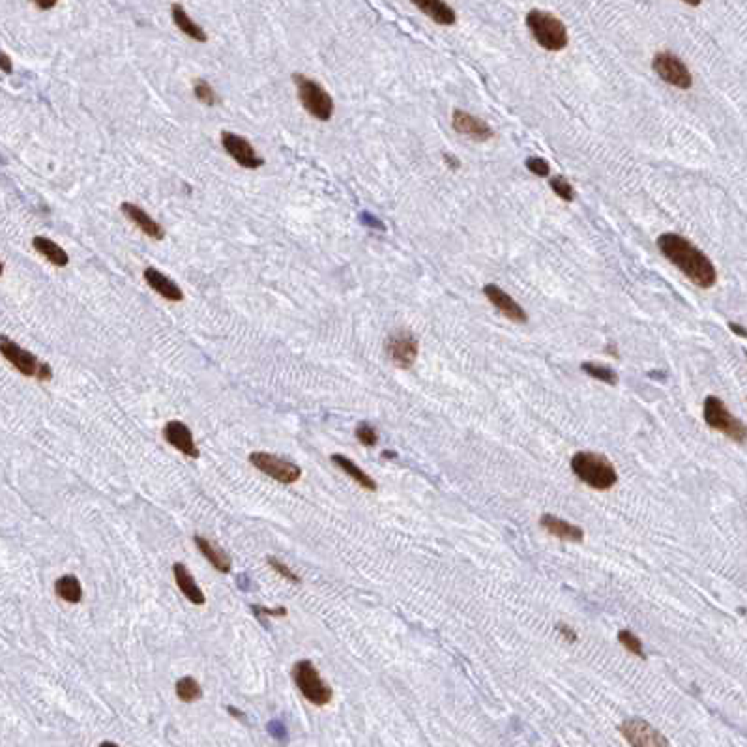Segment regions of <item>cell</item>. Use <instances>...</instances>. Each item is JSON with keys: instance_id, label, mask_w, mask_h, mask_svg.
Segmentation results:
<instances>
[{"instance_id": "6da1fadb", "label": "cell", "mask_w": 747, "mask_h": 747, "mask_svg": "<svg viewBox=\"0 0 747 747\" xmlns=\"http://www.w3.org/2000/svg\"><path fill=\"white\" fill-rule=\"evenodd\" d=\"M655 246L667 261L672 262L697 287L700 289L714 287L717 281V270H715L714 262L687 238L677 235V233H665V235L658 236Z\"/></svg>"}, {"instance_id": "7a4b0ae2", "label": "cell", "mask_w": 747, "mask_h": 747, "mask_svg": "<svg viewBox=\"0 0 747 747\" xmlns=\"http://www.w3.org/2000/svg\"><path fill=\"white\" fill-rule=\"evenodd\" d=\"M572 470L579 480L595 491H607L617 486L618 472L615 464L600 453L577 452L572 457Z\"/></svg>"}, {"instance_id": "3957f363", "label": "cell", "mask_w": 747, "mask_h": 747, "mask_svg": "<svg viewBox=\"0 0 747 747\" xmlns=\"http://www.w3.org/2000/svg\"><path fill=\"white\" fill-rule=\"evenodd\" d=\"M524 23H526L532 38L536 39V44L545 51H562L569 44L566 25L558 17L552 16L551 11L530 10Z\"/></svg>"}, {"instance_id": "277c9868", "label": "cell", "mask_w": 747, "mask_h": 747, "mask_svg": "<svg viewBox=\"0 0 747 747\" xmlns=\"http://www.w3.org/2000/svg\"><path fill=\"white\" fill-rule=\"evenodd\" d=\"M703 416L706 426L715 429V431L723 433L736 444H746L747 442V426L742 420H738L736 416H732L729 412V409L720 397L708 395L704 399Z\"/></svg>"}, {"instance_id": "5b68a950", "label": "cell", "mask_w": 747, "mask_h": 747, "mask_svg": "<svg viewBox=\"0 0 747 747\" xmlns=\"http://www.w3.org/2000/svg\"><path fill=\"white\" fill-rule=\"evenodd\" d=\"M295 82L298 88V98H300L304 109L321 122H328L333 116V98L326 92V88L321 82L313 81L309 77L295 73Z\"/></svg>"}, {"instance_id": "8992f818", "label": "cell", "mask_w": 747, "mask_h": 747, "mask_svg": "<svg viewBox=\"0 0 747 747\" xmlns=\"http://www.w3.org/2000/svg\"><path fill=\"white\" fill-rule=\"evenodd\" d=\"M292 680L300 693L315 706H326L332 700V687L324 684L316 667L309 660H302L292 667Z\"/></svg>"}, {"instance_id": "52a82bcc", "label": "cell", "mask_w": 747, "mask_h": 747, "mask_svg": "<svg viewBox=\"0 0 747 747\" xmlns=\"http://www.w3.org/2000/svg\"><path fill=\"white\" fill-rule=\"evenodd\" d=\"M0 352L21 375L34 376L38 381H51L53 378V369L49 367V364L39 362L32 352L19 347L16 341H11L6 335L0 338Z\"/></svg>"}, {"instance_id": "ba28073f", "label": "cell", "mask_w": 747, "mask_h": 747, "mask_svg": "<svg viewBox=\"0 0 747 747\" xmlns=\"http://www.w3.org/2000/svg\"><path fill=\"white\" fill-rule=\"evenodd\" d=\"M652 70L661 81L669 82L672 87L680 88V90H687L691 88L693 85V77L691 71L682 62V58L677 55H672L669 51H663V53H655L654 61H652Z\"/></svg>"}, {"instance_id": "9c48e42d", "label": "cell", "mask_w": 747, "mask_h": 747, "mask_svg": "<svg viewBox=\"0 0 747 747\" xmlns=\"http://www.w3.org/2000/svg\"><path fill=\"white\" fill-rule=\"evenodd\" d=\"M249 463L257 470H261L262 474L270 476L279 483H295L300 480L302 469L298 464L285 461L281 457H276L272 453L266 452H253L249 455Z\"/></svg>"}, {"instance_id": "30bf717a", "label": "cell", "mask_w": 747, "mask_h": 747, "mask_svg": "<svg viewBox=\"0 0 747 747\" xmlns=\"http://www.w3.org/2000/svg\"><path fill=\"white\" fill-rule=\"evenodd\" d=\"M420 352V343L409 330H397L386 339V354L399 369H410Z\"/></svg>"}, {"instance_id": "8fae6325", "label": "cell", "mask_w": 747, "mask_h": 747, "mask_svg": "<svg viewBox=\"0 0 747 747\" xmlns=\"http://www.w3.org/2000/svg\"><path fill=\"white\" fill-rule=\"evenodd\" d=\"M620 732L629 747H671L669 740L655 727L641 717L624 721L620 725Z\"/></svg>"}, {"instance_id": "7c38bea8", "label": "cell", "mask_w": 747, "mask_h": 747, "mask_svg": "<svg viewBox=\"0 0 747 747\" xmlns=\"http://www.w3.org/2000/svg\"><path fill=\"white\" fill-rule=\"evenodd\" d=\"M221 144H223L225 152L235 159L236 163L244 167V169H261L264 165V158L257 154L247 139L236 135L233 131H223L221 133Z\"/></svg>"}, {"instance_id": "4fadbf2b", "label": "cell", "mask_w": 747, "mask_h": 747, "mask_svg": "<svg viewBox=\"0 0 747 747\" xmlns=\"http://www.w3.org/2000/svg\"><path fill=\"white\" fill-rule=\"evenodd\" d=\"M483 295L489 302H491L493 307H497L502 315L506 316L507 321L517 322V324H526L529 322V315L524 311L523 307L519 306L517 302L513 300L512 296L507 295L506 290H502L498 285L489 283L483 287Z\"/></svg>"}, {"instance_id": "5bb4252c", "label": "cell", "mask_w": 747, "mask_h": 747, "mask_svg": "<svg viewBox=\"0 0 747 747\" xmlns=\"http://www.w3.org/2000/svg\"><path fill=\"white\" fill-rule=\"evenodd\" d=\"M452 125L457 133H461V135L464 137H470V139H474V141L478 142H486L489 141V139H493L491 125L487 124V122L480 121L478 116L470 115L467 111H453Z\"/></svg>"}, {"instance_id": "9a60e30c", "label": "cell", "mask_w": 747, "mask_h": 747, "mask_svg": "<svg viewBox=\"0 0 747 747\" xmlns=\"http://www.w3.org/2000/svg\"><path fill=\"white\" fill-rule=\"evenodd\" d=\"M163 436L171 446L176 447V450L184 453V455H187V457H199V447H197V444L193 442V435H191L190 427H187L186 424H182V421L178 420L167 421V426L163 427Z\"/></svg>"}, {"instance_id": "2e32d148", "label": "cell", "mask_w": 747, "mask_h": 747, "mask_svg": "<svg viewBox=\"0 0 747 747\" xmlns=\"http://www.w3.org/2000/svg\"><path fill=\"white\" fill-rule=\"evenodd\" d=\"M142 278H144V281L148 283V287L152 290H156L161 298H165V300H169V302H182L184 300V292H182V289L178 287V285L173 281V279L169 278V276H165L163 272H159L158 268H154V266H148L144 272H142Z\"/></svg>"}, {"instance_id": "e0dca14e", "label": "cell", "mask_w": 747, "mask_h": 747, "mask_svg": "<svg viewBox=\"0 0 747 747\" xmlns=\"http://www.w3.org/2000/svg\"><path fill=\"white\" fill-rule=\"evenodd\" d=\"M121 212L124 214L125 218L130 219L131 223L137 225V227H139V229H141L142 233L148 236V238H154V240H163L165 230L161 229V225H159L158 221L152 218V216H148V214L144 212L141 206H137V204H133V202H122Z\"/></svg>"}, {"instance_id": "ac0fdd59", "label": "cell", "mask_w": 747, "mask_h": 747, "mask_svg": "<svg viewBox=\"0 0 747 747\" xmlns=\"http://www.w3.org/2000/svg\"><path fill=\"white\" fill-rule=\"evenodd\" d=\"M540 526L543 530H547L549 534L558 538V540L564 541H583L584 540V530L577 524H572L564 521V519L552 515V513H543L540 517Z\"/></svg>"}, {"instance_id": "d6986e66", "label": "cell", "mask_w": 747, "mask_h": 747, "mask_svg": "<svg viewBox=\"0 0 747 747\" xmlns=\"http://www.w3.org/2000/svg\"><path fill=\"white\" fill-rule=\"evenodd\" d=\"M412 4L418 8L420 11H424L431 21H435L436 25H442V27H452L457 21L455 17V11H453L452 6H447L446 2L442 0H416Z\"/></svg>"}, {"instance_id": "ffe728a7", "label": "cell", "mask_w": 747, "mask_h": 747, "mask_svg": "<svg viewBox=\"0 0 747 747\" xmlns=\"http://www.w3.org/2000/svg\"><path fill=\"white\" fill-rule=\"evenodd\" d=\"M173 573H175V581L176 584H178L182 594L186 595L191 603L204 605V601H206L204 600V594H202L201 588L197 586L195 579H193V575L190 573V569H187L184 564H178V562H176L175 566H173Z\"/></svg>"}, {"instance_id": "44dd1931", "label": "cell", "mask_w": 747, "mask_h": 747, "mask_svg": "<svg viewBox=\"0 0 747 747\" xmlns=\"http://www.w3.org/2000/svg\"><path fill=\"white\" fill-rule=\"evenodd\" d=\"M171 17H173V21H175V25L178 27V30H182V32L190 36L191 39L201 42V44H204L208 39L204 28H202L201 25H197V23L187 16V11L184 10V6L182 4L171 6Z\"/></svg>"}, {"instance_id": "7402d4cb", "label": "cell", "mask_w": 747, "mask_h": 747, "mask_svg": "<svg viewBox=\"0 0 747 747\" xmlns=\"http://www.w3.org/2000/svg\"><path fill=\"white\" fill-rule=\"evenodd\" d=\"M195 543L199 547V551L202 552V557L206 558L210 564H212L218 572L221 573H229L230 567H233V562L227 552L221 549V547L214 545L212 541H208L206 538H201V536H195Z\"/></svg>"}, {"instance_id": "603a6c76", "label": "cell", "mask_w": 747, "mask_h": 747, "mask_svg": "<svg viewBox=\"0 0 747 747\" xmlns=\"http://www.w3.org/2000/svg\"><path fill=\"white\" fill-rule=\"evenodd\" d=\"M32 246H34V249L38 251L42 257H45V259H47L53 266H56V268L68 266L70 257H68L64 247L58 246L56 242L49 240V238H45V236H34Z\"/></svg>"}, {"instance_id": "cb8c5ba5", "label": "cell", "mask_w": 747, "mask_h": 747, "mask_svg": "<svg viewBox=\"0 0 747 747\" xmlns=\"http://www.w3.org/2000/svg\"><path fill=\"white\" fill-rule=\"evenodd\" d=\"M332 463L335 464L338 469L343 470L345 474H349L350 478H352L358 486L364 487L366 491H371V493L376 491L375 480H373L371 476H367L366 472L358 467V464L352 463L349 457H345V455H341V453H335V455H332Z\"/></svg>"}, {"instance_id": "d4e9b609", "label": "cell", "mask_w": 747, "mask_h": 747, "mask_svg": "<svg viewBox=\"0 0 747 747\" xmlns=\"http://www.w3.org/2000/svg\"><path fill=\"white\" fill-rule=\"evenodd\" d=\"M55 592L58 598H62L68 603H79L82 600V586L81 581L73 575H64L56 581Z\"/></svg>"}, {"instance_id": "484cf974", "label": "cell", "mask_w": 747, "mask_h": 747, "mask_svg": "<svg viewBox=\"0 0 747 747\" xmlns=\"http://www.w3.org/2000/svg\"><path fill=\"white\" fill-rule=\"evenodd\" d=\"M581 371H584L588 376L595 378V381H601L609 384V386H617L618 384V375L612 371L611 367L601 366V364H594V362H583L581 364Z\"/></svg>"}, {"instance_id": "4316f807", "label": "cell", "mask_w": 747, "mask_h": 747, "mask_svg": "<svg viewBox=\"0 0 747 747\" xmlns=\"http://www.w3.org/2000/svg\"><path fill=\"white\" fill-rule=\"evenodd\" d=\"M175 689H176V697L180 698V700H184V703H195V700H199V698L202 697L201 686H199V682H197L195 678H191V677L180 678V680L176 682Z\"/></svg>"}, {"instance_id": "83f0119b", "label": "cell", "mask_w": 747, "mask_h": 747, "mask_svg": "<svg viewBox=\"0 0 747 747\" xmlns=\"http://www.w3.org/2000/svg\"><path fill=\"white\" fill-rule=\"evenodd\" d=\"M618 641H620V644H622L624 648H626L629 654L637 655V658H641V660L646 658V654H644V650H643V643L638 641V637L633 631H629V629H622V631H618Z\"/></svg>"}, {"instance_id": "f1b7e54d", "label": "cell", "mask_w": 747, "mask_h": 747, "mask_svg": "<svg viewBox=\"0 0 747 747\" xmlns=\"http://www.w3.org/2000/svg\"><path fill=\"white\" fill-rule=\"evenodd\" d=\"M549 186L557 193V197H560L562 201L572 202L573 199H575V190H573L572 184H569L564 176H552L551 180H549Z\"/></svg>"}, {"instance_id": "f546056e", "label": "cell", "mask_w": 747, "mask_h": 747, "mask_svg": "<svg viewBox=\"0 0 747 747\" xmlns=\"http://www.w3.org/2000/svg\"><path fill=\"white\" fill-rule=\"evenodd\" d=\"M193 92H195L197 99L201 101V104L204 105H216V92H214V88L208 85L206 81H202V79H199V81L195 82V87H193Z\"/></svg>"}, {"instance_id": "4dcf8cb0", "label": "cell", "mask_w": 747, "mask_h": 747, "mask_svg": "<svg viewBox=\"0 0 747 747\" xmlns=\"http://www.w3.org/2000/svg\"><path fill=\"white\" fill-rule=\"evenodd\" d=\"M356 436H358V440H360L362 444L367 447L376 446V442H378L376 429L373 426H369L367 421H362L360 426L356 427Z\"/></svg>"}, {"instance_id": "1f68e13d", "label": "cell", "mask_w": 747, "mask_h": 747, "mask_svg": "<svg viewBox=\"0 0 747 747\" xmlns=\"http://www.w3.org/2000/svg\"><path fill=\"white\" fill-rule=\"evenodd\" d=\"M524 165L536 176H549V173H551V167L543 158H529L524 161Z\"/></svg>"}, {"instance_id": "d6a6232c", "label": "cell", "mask_w": 747, "mask_h": 747, "mask_svg": "<svg viewBox=\"0 0 747 747\" xmlns=\"http://www.w3.org/2000/svg\"><path fill=\"white\" fill-rule=\"evenodd\" d=\"M268 564H270V566H272L273 569L279 573V575H283L285 579H289L290 583H300V577H298V575H296V573L292 572L289 566H285L283 562H279L276 557H268Z\"/></svg>"}, {"instance_id": "836d02e7", "label": "cell", "mask_w": 747, "mask_h": 747, "mask_svg": "<svg viewBox=\"0 0 747 747\" xmlns=\"http://www.w3.org/2000/svg\"><path fill=\"white\" fill-rule=\"evenodd\" d=\"M268 732H270L273 738H278V740H285V736H287L283 723H279V721H272V723L268 725Z\"/></svg>"}, {"instance_id": "e575fe53", "label": "cell", "mask_w": 747, "mask_h": 747, "mask_svg": "<svg viewBox=\"0 0 747 747\" xmlns=\"http://www.w3.org/2000/svg\"><path fill=\"white\" fill-rule=\"evenodd\" d=\"M557 629H558V633H560L562 637L566 638L567 643H575V641H577V633L573 631V629L569 626H566V624H558Z\"/></svg>"}, {"instance_id": "d590c367", "label": "cell", "mask_w": 747, "mask_h": 747, "mask_svg": "<svg viewBox=\"0 0 747 747\" xmlns=\"http://www.w3.org/2000/svg\"><path fill=\"white\" fill-rule=\"evenodd\" d=\"M253 611L259 612V615H268V617H285L287 615V609L279 607V609H264V607H253Z\"/></svg>"}, {"instance_id": "8d00e7d4", "label": "cell", "mask_w": 747, "mask_h": 747, "mask_svg": "<svg viewBox=\"0 0 747 747\" xmlns=\"http://www.w3.org/2000/svg\"><path fill=\"white\" fill-rule=\"evenodd\" d=\"M0 68H2V71H4L6 75H10L11 71H13V64H11V58L8 55H6L4 51L0 53Z\"/></svg>"}, {"instance_id": "74e56055", "label": "cell", "mask_w": 747, "mask_h": 747, "mask_svg": "<svg viewBox=\"0 0 747 747\" xmlns=\"http://www.w3.org/2000/svg\"><path fill=\"white\" fill-rule=\"evenodd\" d=\"M729 328H731L732 332L736 333V335H740V338H747V330L743 326H740V324H736V322H729Z\"/></svg>"}, {"instance_id": "f35d334b", "label": "cell", "mask_w": 747, "mask_h": 747, "mask_svg": "<svg viewBox=\"0 0 747 747\" xmlns=\"http://www.w3.org/2000/svg\"><path fill=\"white\" fill-rule=\"evenodd\" d=\"M444 159L447 161V167H453V169H459V159L450 156V154H444Z\"/></svg>"}, {"instance_id": "ab89813d", "label": "cell", "mask_w": 747, "mask_h": 747, "mask_svg": "<svg viewBox=\"0 0 747 747\" xmlns=\"http://www.w3.org/2000/svg\"><path fill=\"white\" fill-rule=\"evenodd\" d=\"M34 6L39 10H51V8H55L56 2H34Z\"/></svg>"}, {"instance_id": "60d3db41", "label": "cell", "mask_w": 747, "mask_h": 747, "mask_svg": "<svg viewBox=\"0 0 747 747\" xmlns=\"http://www.w3.org/2000/svg\"><path fill=\"white\" fill-rule=\"evenodd\" d=\"M229 712H230V715H235V717H240V720H246V715L242 714L240 710H236V708H233V706H229Z\"/></svg>"}, {"instance_id": "b9f144b4", "label": "cell", "mask_w": 747, "mask_h": 747, "mask_svg": "<svg viewBox=\"0 0 747 747\" xmlns=\"http://www.w3.org/2000/svg\"><path fill=\"white\" fill-rule=\"evenodd\" d=\"M99 747H118V746H116V743H113V742H101V743H99Z\"/></svg>"}]
</instances>
